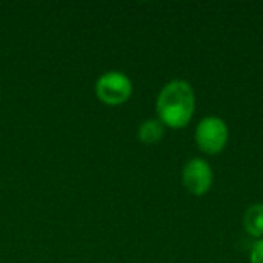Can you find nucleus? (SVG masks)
Returning <instances> with one entry per match:
<instances>
[{"label":"nucleus","instance_id":"f03ea898","mask_svg":"<svg viewBox=\"0 0 263 263\" xmlns=\"http://www.w3.org/2000/svg\"><path fill=\"white\" fill-rule=\"evenodd\" d=\"M230 131L227 123L220 117H205L199 122L196 128V142L200 151L214 156L225 149L228 143Z\"/></svg>","mask_w":263,"mask_h":263},{"label":"nucleus","instance_id":"20e7f679","mask_svg":"<svg viewBox=\"0 0 263 263\" xmlns=\"http://www.w3.org/2000/svg\"><path fill=\"white\" fill-rule=\"evenodd\" d=\"M183 186L194 196H203L213 185V170L208 162L200 157L191 159L182 173Z\"/></svg>","mask_w":263,"mask_h":263},{"label":"nucleus","instance_id":"7ed1b4c3","mask_svg":"<svg viewBox=\"0 0 263 263\" xmlns=\"http://www.w3.org/2000/svg\"><path fill=\"white\" fill-rule=\"evenodd\" d=\"M133 92L131 80L120 71H109L99 77L96 83L97 97L106 105L125 103Z\"/></svg>","mask_w":263,"mask_h":263},{"label":"nucleus","instance_id":"423d86ee","mask_svg":"<svg viewBox=\"0 0 263 263\" xmlns=\"http://www.w3.org/2000/svg\"><path fill=\"white\" fill-rule=\"evenodd\" d=\"M162 137H163V125L157 119L145 120L139 128V139H140V142H143L146 145L156 143Z\"/></svg>","mask_w":263,"mask_h":263},{"label":"nucleus","instance_id":"0eeeda50","mask_svg":"<svg viewBox=\"0 0 263 263\" xmlns=\"http://www.w3.org/2000/svg\"><path fill=\"white\" fill-rule=\"evenodd\" d=\"M250 263H263V237L253 245L250 253Z\"/></svg>","mask_w":263,"mask_h":263},{"label":"nucleus","instance_id":"39448f33","mask_svg":"<svg viewBox=\"0 0 263 263\" xmlns=\"http://www.w3.org/2000/svg\"><path fill=\"white\" fill-rule=\"evenodd\" d=\"M243 227L251 237H263V203L251 205L243 216Z\"/></svg>","mask_w":263,"mask_h":263},{"label":"nucleus","instance_id":"f257e3e1","mask_svg":"<svg viewBox=\"0 0 263 263\" xmlns=\"http://www.w3.org/2000/svg\"><path fill=\"white\" fill-rule=\"evenodd\" d=\"M196 97L193 86L185 80H173L166 83L156 103L157 116L162 125L174 129L185 128L194 114Z\"/></svg>","mask_w":263,"mask_h":263}]
</instances>
